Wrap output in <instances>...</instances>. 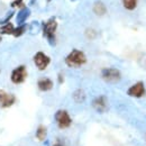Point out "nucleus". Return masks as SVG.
Returning <instances> with one entry per match:
<instances>
[{
    "mask_svg": "<svg viewBox=\"0 0 146 146\" xmlns=\"http://www.w3.org/2000/svg\"><path fill=\"white\" fill-rule=\"evenodd\" d=\"M53 146H66V145H65L61 139H56V142L53 144Z\"/></svg>",
    "mask_w": 146,
    "mask_h": 146,
    "instance_id": "obj_21",
    "label": "nucleus"
},
{
    "mask_svg": "<svg viewBox=\"0 0 146 146\" xmlns=\"http://www.w3.org/2000/svg\"><path fill=\"white\" fill-rule=\"evenodd\" d=\"M101 78L109 83H117L121 79V73L116 68H106L101 71Z\"/></svg>",
    "mask_w": 146,
    "mask_h": 146,
    "instance_id": "obj_4",
    "label": "nucleus"
},
{
    "mask_svg": "<svg viewBox=\"0 0 146 146\" xmlns=\"http://www.w3.org/2000/svg\"><path fill=\"white\" fill-rule=\"evenodd\" d=\"M21 3H23V0H14L10 6H11L13 8H14V7H17V6H20V7H21Z\"/></svg>",
    "mask_w": 146,
    "mask_h": 146,
    "instance_id": "obj_20",
    "label": "nucleus"
},
{
    "mask_svg": "<svg viewBox=\"0 0 146 146\" xmlns=\"http://www.w3.org/2000/svg\"><path fill=\"white\" fill-rule=\"evenodd\" d=\"M14 24L13 23H7L5 25L0 26V35H13L14 33Z\"/></svg>",
    "mask_w": 146,
    "mask_h": 146,
    "instance_id": "obj_13",
    "label": "nucleus"
},
{
    "mask_svg": "<svg viewBox=\"0 0 146 146\" xmlns=\"http://www.w3.org/2000/svg\"><path fill=\"white\" fill-rule=\"evenodd\" d=\"M56 29H57V21H56L55 18L48 19L46 23L43 24V35L47 38V40H48V43L51 45H55Z\"/></svg>",
    "mask_w": 146,
    "mask_h": 146,
    "instance_id": "obj_2",
    "label": "nucleus"
},
{
    "mask_svg": "<svg viewBox=\"0 0 146 146\" xmlns=\"http://www.w3.org/2000/svg\"><path fill=\"white\" fill-rule=\"evenodd\" d=\"M87 63V56L80 50H72L65 57V64L69 68H80Z\"/></svg>",
    "mask_w": 146,
    "mask_h": 146,
    "instance_id": "obj_1",
    "label": "nucleus"
},
{
    "mask_svg": "<svg viewBox=\"0 0 146 146\" xmlns=\"http://www.w3.org/2000/svg\"><path fill=\"white\" fill-rule=\"evenodd\" d=\"M123 5L127 10H134L137 7V0H123Z\"/></svg>",
    "mask_w": 146,
    "mask_h": 146,
    "instance_id": "obj_17",
    "label": "nucleus"
},
{
    "mask_svg": "<svg viewBox=\"0 0 146 146\" xmlns=\"http://www.w3.org/2000/svg\"><path fill=\"white\" fill-rule=\"evenodd\" d=\"M1 40H2V37H1V35H0V42H1Z\"/></svg>",
    "mask_w": 146,
    "mask_h": 146,
    "instance_id": "obj_23",
    "label": "nucleus"
},
{
    "mask_svg": "<svg viewBox=\"0 0 146 146\" xmlns=\"http://www.w3.org/2000/svg\"><path fill=\"white\" fill-rule=\"evenodd\" d=\"M63 81H64V79H63V74L60 73V74H58V82H60V83H63Z\"/></svg>",
    "mask_w": 146,
    "mask_h": 146,
    "instance_id": "obj_22",
    "label": "nucleus"
},
{
    "mask_svg": "<svg viewBox=\"0 0 146 146\" xmlns=\"http://www.w3.org/2000/svg\"><path fill=\"white\" fill-rule=\"evenodd\" d=\"M50 1H51V0H47V2H50Z\"/></svg>",
    "mask_w": 146,
    "mask_h": 146,
    "instance_id": "obj_24",
    "label": "nucleus"
},
{
    "mask_svg": "<svg viewBox=\"0 0 146 146\" xmlns=\"http://www.w3.org/2000/svg\"><path fill=\"white\" fill-rule=\"evenodd\" d=\"M16 102V97L9 92L0 89V107L1 108H10Z\"/></svg>",
    "mask_w": 146,
    "mask_h": 146,
    "instance_id": "obj_7",
    "label": "nucleus"
},
{
    "mask_svg": "<svg viewBox=\"0 0 146 146\" xmlns=\"http://www.w3.org/2000/svg\"><path fill=\"white\" fill-rule=\"evenodd\" d=\"M34 63L39 71H44L51 63V58L43 52H37L34 55Z\"/></svg>",
    "mask_w": 146,
    "mask_h": 146,
    "instance_id": "obj_6",
    "label": "nucleus"
},
{
    "mask_svg": "<svg viewBox=\"0 0 146 146\" xmlns=\"http://www.w3.org/2000/svg\"><path fill=\"white\" fill-rule=\"evenodd\" d=\"M55 121L61 129H66L72 125V118L70 117L69 112L64 109H60L55 112Z\"/></svg>",
    "mask_w": 146,
    "mask_h": 146,
    "instance_id": "obj_3",
    "label": "nucleus"
},
{
    "mask_svg": "<svg viewBox=\"0 0 146 146\" xmlns=\"http://www.w3.org/2000/svg\"><path fill=\"white\" fill-rule=\"evenodd\" d=\"M26 31H27V26H26V24L19 25L18 27H16V28L14 29L13 35H14L15 37H19V36H21V35H24V34L26 33Z\"/></svg>",
    "mask_w": 146,
    "mask_h": 146,
    "instance_id": "obj_16",
    "label": "nucleus"
},
{
    "mask_svg": "<svg viewBox=\"0 0 146 146\" xmlns=\"http://www.w3.org/2000/svg\"><path fill=\"white\" fill-rule=\"evenodd\" d=\"M73 1H74V0H73Z\"/></svg>",
    "mask_w": 146,
    "mask_h": 146,
    "instance_id": "obj_25",
    "label": "nucleus"
},
{
    "mask_svg": "<svg viewBox=\"0 0 146 146\" xmlns=\"http://www.w3.org/2000/svg\"><path fill=\"white\" fill-rule=\"evenodd\" d=\"M92 107L93 109L100 113H104L106 112L107 109H108V100L105 96H99L97 98L93 99L92 101Z\"/></svg>",
    "mask_w": 146,
    "mask_h": 146,
    "instance_id": "obj_8",
    "label": "nucleus"
},
{
    "mask_svg": "<svg viewBox=\"0 0 146 146\" xmlns=\"http://www.w3.org/2000/svg\"><path fill=\"white\" fill-rule=\"evenodd\" d=\"M29 15H31V10H29L27 7H23V8L20 9V11L17 14V17H16L17 24H19V25L25 24V21L29 17Z\"/></svg>",
    "mask_w": 146,
    "mask_h": 146,
    "instance_id": "obj_11",
    "label": "nucleus"
},
{
    "mask_svg": "<svg viewBox=\"0 0 146 146\" xmlns=\"http://www.w3.org/2000/svg\"><path fill=\"white\" fill-rule=\"evenodd\" d=\"M13 16H14V13H9L8 16H6L5 18H2L1 20H0V24H1V25H5V24L9 23V20H10V18H11Z\"/></svg>",
    "mask_w": 146,
    "mask_h": 146,
    "instance_id": "obj_18",
    "label": "nucleus"
},
{
    "mask_svg": "<svg viewBox=\"0 0 146 146\" xmlns=\"http://www.w3.org/2000/svg\"><path fill=\"white\" fill-rule=\"evenodd\" d=\"M37 87L40 91H50L53 89L54 87V83L53 81L50 79V78H40L38 81H37Z\"/></svg>",
    "mask_w": 146,
    "mask_h": 146,
    "instance_id": "obj_10",
    "label": "nucleus"
},
{
    "mask_svg": "<svg viewBox=\"0 0 146 146\" xmlns=\"http://www.w3.org/2000/svg\"><path fill=\"white\" fill-rule=\"evenodd\" d=\"M92 9H93V13L97 16H104L107 13V8H106V6L102 1H96Z\"/></svg>",
    "mask_w": 146,
    "mask_h": 146,
    "instance_id": "obj_12",
    "label": "nucleus"
},
{
    "mask_svg": "<svg viewBox=\"0 0 146 146\" xmlns=\"http://www.w3.org/2000/svg\"><path fill=\"white\" fill-rule=\"evenodd\" d=\"M73 100L76 102V104H82L84 100H86V98H87V96H86V92L83 91L82 89H78V90H75V91L73 92Z\"/></svg>",
    "mask_w": 146,
    "mask_h": 146,
    "instance_id": "obj_14",
    "label": "nucleus"
},
{
    "mask_svg": "<svg viewBox=\"0 0 146 146\" xmlns=\"http://www.w3.org/2000/svg\"><path fill=\"white\" fill-rule=\"evenodd\" d=\"M35 136H36V138L39 141V142L45 141V138H46V136H47V129H46V127L43 126V125L38 126L36 129V134H35Z\"/></svg>",
    "mask_w": 146,
    "mask_h": 146,
    "instance_id": "obj_15",
    "label": "nucleus"
},
{
    "mask_svg": "<svg viewBox=\"0 0 146 146\" xmlns=\"http://www.w3.org/2000/svg\"><path fill=\"white\" fill-rule=\"evenodd\" d=\"M127 94L134 98H142L145 94V86L143 82H137L127 90Z\"/></svg>",
    "mask_w": 146,
    "mask_h": 146,
    "instance_id": "obj_9",
    "label": "nucleus"
},
{
    "mask_svg": "<svg viewBox=\"0 0 146 146\" xmlns=\"http://www.w3.org/2000/svg\"><path fill=\"white\" fill-rule=\"evenodd\" d=\"M26 78H27V70L25 65L17 66L11 71V74H10V80L15 84H21L23 82H25Z\"/></svg>",
    "mask_w": 146,
    "mask_h": 146,
    "instance_id": "obj_5",
    "label": "nucleus"
},
{
    "mask_svg": "<svg viewBox=\"0 0 146 146\" xmlns=\"http://www.w3.org/2000/svg\"><path fill=\"white\" fill-rule=\"evenodd\" d=\"M86 35L89 37L90 39H93V38L96 37V35H97V34H96V32H94L93 29H88V31H87V33H86Z\"/></svg>",
    "mask_w": 146,
    "mask_h": 146,
    "instance_id": "obj_19",
    "label": "nucleus"
}]
</instances>
